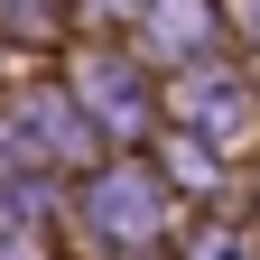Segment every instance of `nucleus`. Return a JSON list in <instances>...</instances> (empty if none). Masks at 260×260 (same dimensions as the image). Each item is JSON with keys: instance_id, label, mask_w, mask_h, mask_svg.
<instances>
[{"instance_id": "obj_1", "label": "nucleus", "mask_w": 260, "mask_h": 260, "mask_svg": "<svg viewBox=\"0 0 260 260\" xmlns=\"http://www.w3.org/2000/svg\"><path fill=\"white\" fill-rule=\"evenodd\" d=\"M84 223L103 242H149L158 223H168V186H158L149 168H103L93 195H84Z\"/></svg>"}, {"instance_id": "obj_2", "label": "nucleus", "mask_w": 260, "mask_h": 260, "mask_svg": "<svg viewBox=\"0 0 260 260\" xmlns=\"http://www.w3.org/2000/svg\"><path fill=\"white\" fill-rule=\"evenodd\" d=\"M0 149L10 158H47V168H75V158L93 149V121H84V103H65V93H38V103L10 112Z\"/></svg>"}, {"instance_id": "obj_3", "label": "nucleus", "mask_w": 260, "mask_h": 260, "mask_svg": "<svg viewBox=\"0 0 260 260\" xmlns=\"http://www.w3.org/2000/svg\"><path fill=\"white\" fill-rule=\"evenodd\" d=\"M75 84H84V121H103V130H140V121H149V84H140V65H121V56L93 47V56L75 65Z\"/></svg>"}, {"instance_id": "obj_4", "label": "nucleus", "mask_w": 260, "mask_h": 260, "mask_svg": "<svg viewBox=\"0 0 260 260\" xmlns=\"http://www.w3.org/2000/svg\"><path fill=\"white\" fill-rule=\"evenodd\" d=\"M140 28H149L168 56H205V47H214V10H205V0H149Z\"/></svg>"}, {"instance_id": "obj_5", "label": "nucleus", "mask_w": 260, "mask_h": 260, "mask_svg": "<svg viewBox=\"0 0 260 260\" xmlns=\"http://www.w3.org/2000/svg\"><path fill=\"white\" fill-rule=\"evenodd\" d=\"M242 121H251V103H242L223 75H195V84H186V130H195V140H205V130H214V140H233Z\"/></svg>"}, {"instance_id": "obj_6", "label": "nucleus", "mask_w": 260, "mask_h": 260, "mask_svg": "<svg viewBox=\"0 0 260 260\" xmlns=\"http://www.w3.org/2000/svg\"><path fill=\"white\" fill-rule=\"evenodd\" d=\"M195 260H242V233H223V223H214V233H195Z\"/></svg>"}, {"instance_id": "obj_7", "label": "nucleus", "mask_w": 260, "mask_h": 260, "mask_svg": "<svg viewBox=\"0 0 260 260\" xmlns=\"http://www.w3.org/2000/svg\"><path fill=\"white\" fill-rule=\"evenodd\" d=\"M251 28H260V0H251Z\"/></svg>"}]
</instances>
